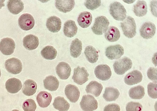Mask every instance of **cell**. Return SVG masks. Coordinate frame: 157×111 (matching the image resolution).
Returning a JSON list of instances; mask_svg holds the SVG:
<instances>
[{
  "label": "cell",
  "instance_id": "6da1fadb",
  "mask_svg": "<svg viewBox=\"0 0 157 111\" xmlns=\"http://www.w3.org/2000/svg\"><path fill=\"white\" fill-rule=\"evenodd\" d=\"M121 27L124 36L131 38L136 34V26L134 19L130 16L127 17L125 20L121 23Z\"/></svg>",
  "mask_w": 157,
  "mask_h": 111
},
{
  "label": "cell",
  "instance_id": "7a4b0ae2",
  "mask_svg": "<svg viewBox=\"0 0 157 111\" xmlns=\"http://www.w3.org/2000/svg\"><path fill=\"white\" fill-rule=\"evenodd\" d=\"M109 12L113 18L118 21H123L126 17V10L121 3L116 2L111 3Z\"/></svg>",
  "mask_w": 157,
  "mask_h": 111
},
{
  "label": "cell",
  "instance_id": "3957f363",
  "mask_svg": "<svg viewBox=\"0 0 157 111\" xmlns=\"http://www.w3.org/2000/svg\"><path fill=\"white\" fill-rule=\"evenodd\" d=\"M110 23L109 20L103 16L97 17L91 30L96 35H101L105 33L108 29Z\"/></svg>",
  "mask_w": 157,
  "mask_h": 111
},
{
  "label": "cell",
  "instance_id": "277c9868",
  "mask_svg": "<svg viewBox=\"0 0 157 111\" xmlns=\"http://www.w3.org/2000/svg\"><path fill=\"white\" fill-rule=\"evenodd\" d=\"M132 60L127 57H124L119 60L113 64L115 73L118 75H122L132 68Z\"/></svg>",
  "mask_w": 157,
  "mask_h": 111
},
{
  "label": "cell",
  "instance_id": "5b68a950",
  "mask_svg": "<svg viewBox=\"0 0 157 111\" xmlns=\"http://www.w3.org/2000/svg\"><path fill=\"white\" fill-rule=\"evenodd\" d=\"M5 65L7 71L13 74L20 73L23 69V65L21 61L16 58L7 60L5 62Z\"/></svg>",
  "mask_w": 157,
  "mask_h": 111
},
{
  "label": "cell",
  "instance_id": "8992f818",
  "mask_svg": "<svg viewBox=\"0 0 157 111\" xmlns=\"http://www.w3.org/2000/svg\"><path fill=\"white\" fill-rule=\"evenodd\" d=\"M80 105L84 111H93L98 107V103L96 100L90 95L83 96Z\"/></svg>",
  "mask_w": 157,
  "mask_h": 111
},
{
  "label": "cell",
  "instance_id": "52a82bcc",
  "mask_svg": "<svg viewBox=\"0 0 157 111\" xmlns=\"http://www.w3.org/2000/svg\"><path fill=\"white\" fill-rule=\"evenodd\" d=\"M89 76V74L85 68H80L79 66H78L77 68L74 69L72 78L75 83L82 85L88 81Z\"/></svg>",
  "mask_w": 157,
  "mask_h": 111
},
{
  "label": "cell",
  "instance_id": "ba28073f",
  "mask_svg": "<svg viewBox=\"0 0 157 111\" xmlns=\"http://www.w3.org/2000/svg\"><path fill=\"white\" fill-rule=\"evenodd\" d=\"M105 54L106 57L110 60L117 59L124 54V49L120 44H117L107 47Z\"/></svg>",
  "mask_w": 157,
  "mask_h": 111
},
{
  "label": "cell",
  "instance_id": "9c48e42d",
  "mask_svg": "<svg viewBox=\"0 0 157 111\" xmlns=\"http://www.w3.org/2000/svg\"><path fill=\"white\" fill-rule=\"evenodd\" d=\"M94 73L97 78L102 81L109 79L112 75L110 68L107 65H100L96 66Z\"/></svg>",
  "mask_w": 157,
  "mask_h": 111
},
{
  "label": "cell",
  "instance_id": "30bf717a",
  "mask_svg": "<svg viewBox=\"0 0 157 111\" xmlns=\"http://www.w3.org/2000/svg\"><path fill=\"white\" fill-rule=\"evenodd\" d=\"M15 48V43L11 38H3L0 42V51L4 55H10L12 54Z\"/></svg>",
  "mask_w": 157,
  "mask_h": 111
},
{
  "label": "cell",
  "instance_id": "8fae6325",
  "mask_svg": "<svg viewBox=\"0 0 157 111\" xmlns=\"http://www.w3.org/2000/svg\"><path fill=\"white\" fill-rule=\"evenodd\" d=\"M35 20L32 15L28 14H22L18 19V24L21 28L28 31L33 28L35 25Z\"/></svg>",
  "mask_w": 157,
  "mask_h": 111
},
{
  "label": "cell",
  "instance_id": "7c38bea8",
  "mask_svg": "<svg viewBox=\"0 0 157 111\" xmlns=\"http://www.w3.org/2000/svg\"><path fill=\"white\" fill-rule=\"evenodd\" d=\"M156 29L155 26L153 23L151 22H146L140 27V35L145 39H149L154 36Z\"/></svg>",
  "mask_w": 157,
  "mask_h": 111
},
{
  "label": "cell",
  "instance_id": "4fadbf2b",
  "mask_svg": "<svg viewBox=\"0 0 157 111\" xmlns=\"http://www.w3.org/2000/svg\"><path fill=\"white\" fill-rule=\"evenodd\" d=\"M56 73L59 78L62 80H67L71 74V69L67 63L61 62L57 66Z\"/></svg>",
  "mask_w": 157,
  "mask_h": 111
},
{
  "label": "cell",
  "instance_id": "5bb4252c",
  "mask_svg": "<svg viewBox=\"0 0 157 111\" xmlns=\"http://www.w3.org/2000/svg\"><path fill=\"white\" fill-rule=\"evenodd\" d=\"M143 75L138 70H134L127 74L124 78V82L129 85L137 84L141 81Z\"/></svg>",
  "mask_w": 157,
  "mask_h": 111
},
{
  "label": "cell",
  "instance_id": "9a60e30c",
  "mask_svg": "<svg viewBox=\"0 0 157 111\" xmlns=\"http://www.w3.org/2000/svg\"><path fill=\"white\" fill-rule=\"evenodd\" d=\"M65 93L70 101L74 103L78 101L80 95L78 87L71 84L66 86L65 89Z\"/></svg>",
  "mask_w": 157,
  "mask_h": 111
},
{
  "label": "cell",
  "instance_id": "2e32d148",
  "mask_svg": "<svg viewBox=\"0 0 157 111\" xmlns=\"http://www.w3.org/2000/svg\"><path fill=\"white\" fill-rule=\"evenodd\" d=\"M62 22L59 18L55 16L50 17L47 20L46 26L47 29L52 33H56L61 29Z\"/></svg>",
  "mask_w": 157,
  "mask_h": 111
},
{
  "label": "cell",
  "instance_id": "e0dca14e",
  "mask_svg": "<svg viewBox=\"0 0 157 111\" xmlns=\"http://www.w3.org/2000/svg\"><path fill=\"white\" fill-rule=\"evenodd\" d=\"M24 47L29 50H33L36 49L39 44V41L36 36L30 34L26 36L23 40Z\"/></svg>",
  "mask_w": 157,
  "mask_h": 111
},
{
  "label": "cell",
  "instance_id": "ac0fdd59",
  "mask_svg": "<svg viewBox=\"0 0 157 111\" xmlns=\"http://www.w3.org/2000/svg\"><path fill=\"white\" fill-rule=\"evenodd\" d=\"M52 99L51 94L47 92L43 91L40 92L36 97V101L39 106L42 108H45L49 106Z\"/></svg>",
  "mask_w": 157,
  "mask_h": 111
},
{
  "label": "cell",
  "instance_id": "d6986e66",
  "mask_svg": "<svg viewBox=\"0 0 157 111\" xmlns=\"http://www.w3.org/2000/svg\"><path fill=\"white\" fill-rule=\"evenodd\" d=\"M5 86L8 92L11 93H15L21 90L22 85L19 79L12 78L9 79L6 81Z\"/></svg>",
  "mask_w": 157,
  "mask_h": 111
},
{
  "label": "cell",
  "instance_id": "ffe728a7",
  "mask_svg": "<svg viewBox=\"0 0 157 111\" xmlns=\"http://www.w3.org/2000/svg\"><path fill=\"white\" fill-rule=\"evenodd\" d=\"M78 28L75 22L72 20H68L64 24L63 33L66 36L69 38L74 37L76 34Z\"/></svg>",
  "mask_w": 157,
  "mask_h": 111
},
{
  "label": "cell",
  "instance_id": "44dd1931",
  "mask_svg": "<svg viewBox=\"0 0 157 111\" xmlns=\"http://www.w3.org/2000/svg\"><path fill=\"white\" fill-rule=\"evenodd\" d=\"M74 1H56L55 5L59 11L65 13L70 12L74 7Z\"/></svg>",
  "mask_w": 157,
  "mask_h": 111
},
{
  "label": "cell",
  "instance_id": "7402d4cb",
  "mask_svg": "<svg viewBox=\"0 0 157 111\" xmlns=\"http://www.w3.org/2000/svg\"><path fill=\"white\" fill-rule=\"evenodd\" d=\"M43 83L46 89L51 91L57 90L59 85V81L56 77L52 75L47 76L43 80Z\"/></svg>",
  "mask_w": 157,
  "mask_h": 111
},
{
  "label": "cell",
  "instance_id": "603a6c76",
  "mask_svg": "<svg viewBox=\"0 0 157 111\" xmlns=\"http://www.w3.org/2000/svg\"><path fill=\"white\" fill-rule=\"evenodd\" d=\"M103 89L101 84L95 81H92L86 86V91L88 93H90L95 97H99Z\"/></svg>",
  "mask_w": 157,
  "mask_h": 111
},
{
  "label": "cell",
  "instance_id": "cb8c5ba5",
  "mask_svg": "<svg viewBox=\"0 0 157 111\" xmlns=\"http://www.w3.org/2000/svg\"><path fill=\"white\" fill-rule=\"evenodd\" d=\"M120 36V31L115 26L109 27L105 32V37L108 41L110 42H115L117 41Z\"/></svg>",
  "mask_w": 157,
  "mask_h": 111
},
{
  "label": "cell",
  "instance_id": "d4e9b609",
  "mask_svg": "<svg viewBox=\"0 0 157 111\" xmlns=\"http://www.w3.org/2000/svg\"><path fill=\"white\" fill-rule=\"evenodd\" d=\"M37 88L36 83L32 80H27L24 83L22 89L25 95L30 96L36 93Z\"/></svg>",
  "mask_w": 157,
  "mask_h": 111
},
{
  "label": "cell",
  "instance_id": "484cf974",
  "mask_svg": "<svg viewBox=\"0 0 157 111\" xmlns=\"http://www.w3.org/2000/svg\"><path fill=\"white\" fill-rule=\"evenodd\" d=\"M7 6L10 12L14 14H18L24 9V4L21 1H9Z\"/></svg>",
  "mask_w": 157,
  "mask_h": 111
},
{
  "label": "cell",
  "instance_id": "4316f807",
  "mask_svg": "<svg viewBox=\"0 0 157 111\" xmlns=\"http://www.w3.org/2000/svg\"><path fill=\"white\" fill-rule=\"evenodd\" d=\"M93 17L91 14L88 12H84L80 14L78 19L79 25L83 28L88 27L90 25Z\"/></svg>",
  "mask_w": 157,
  "mask_h": 111
},
{
  "label": "cell",
  "instance_id": "83f0119b",
  "mask_svg": "<svg viewBox=\"0 0 157 111\" xmlns=\"http://www.w3.org/2000/svg\"><path fill=\"white\" fill-rule=\"evenodd\" d=\"M82 49V44L78 38L73 40L70 47V53L71 56L74 58L78 57L81 54Z\"/></svg>",
  "mask_w": 157,
  "mask_h": 111
},
{
  "label": "cell",
  "instance_id": "f1b7e54d",
  "mask_svg": "<svg viewBox=\"0 0 157 111\" xmlns=\"http://www.w3.org/2000/svg\"><path fill=\"white\" fill-rule=\"evenodd\" d=\"M120 95V93L117 89L113 87L105 88L103 97L108 102L115 101Z\"/></svg>",
  "mask_w": 157,
  "mask_h": 111
},
{
  "label": "cell",
  "instance_id": "f546056e",
  "mask_svg": "<svg viewBox=\"0 0 157 111\" xmlns=\"http://www.w3.org/2000/svg\"><path fill=\"white\" fill-rule=\"evenodd\" d=\"M84 54L86 59L90 63H94L98 60L99 55L98 51L93 46H88L85 50Z\"/></svg>",
  "mask_w": 157,
  "mask_h": 111
},
{
  "label": "cell",
  "instance_id": "4dcf8cb0",
  "mask_svg": "<svg viewBox=\"0 0 157 111\" xmlns=\"http://www.w3.org/2000/svg\"><path fill=\"white\" fill-rule=\"evenodd\" d=\"M133 12L136 16L142 17L147 12V3L144 1H139L135 4Z\"/></svg>",
  "mask_w": 157,
  "mask_h": 111
},
{
  "label": "cell",
  "instance_id": "1f68e13d",
  "mask_svg": "<svg viewBox=\"0 0 157 111\" xmlns=\"http://www.w3.org/2000/svg\"><path fill=\"white\" fill-rule=\"evenodd\" d=\"M53 105L55 108L59 111H67L70 107V104L66 100L59 96L55 98Z\"/></svg>",
  "mask_w": 157,
  "mask_h": 111
},
{
  "label": "cell",
  "instance_id": "d6a6232c",
  "mask_svg": "<svg viewBox=\"0 0 157 111\" xmlns=\"http://www.w3.org/2000/svg\"><path fill=\"white\" fill-rule=\"evenodd\" d=\"M130 97L134 99H140L145 95L144 88L142 86L139 85L132 88L128 92Z\"/></svg>",
  "mask_w": 157,
  "mask_h": 111
},
{
  "label": "cell",
  "instance_id": "836d02e7",
  "mask_svg": "<svg viewBox=\"0 0 157 111\" xmlns=\"http://www.w3.org/2000/svg\"><path fill=\"white\" fill-rule=\"evenodd\" d=\"M41 54L42 57L46 59L52 60L56 57L57 52L53 47L48 46L42 49Z\"/></svg>",
  "mask_w": 157,
  "mask_h": 111
},
{
  "label": "cell",
  "instance_id": "e575fe53",
  "mask_svg": "<svg viewBox=\"0 0 157 111\" xmlns=\"http://www.w3.org/2000/svg\"><path fill=\"white\" fill-rule=\"evenodd\" d=\"M23 108L24 111H35L36 108V105L33 99H29L24 102Z\"/></svg>",
  "mask_w": 157,
  "mask_h": 111
},
{
  "label": "cell",
  "instance_id": "d590c367",
  "mask_svg": "<svg viewBox=\"0 0 157 111\" xmlns=\"http://www.w3.org/2000/svg\"><path fill=\"white\" fill-rule=\"evenodd\" d=\"M142 105L139 102H131L128 103L126 107V111H142Z\"/></svg>",
  "mask_w": 157,
  "mask_h": 111
},
{
  "label": "cell",
  "instance_id": "8d00e7d4",
  "mask_svg": "<svg viewBox=\"0 0 157 111\" xmlns=\"http://www.w3.org/2000/svg\"><path fill=\"white\" fill-rule=\"evenodd\" d=\"M157 83L155 82H150L148 85V95L151 98H157Z\"/></svg>",
  "mask_w": 157,
  "mask_h": 111
},
{
  "label": "cell",
  "instance_id": "74e56055",
  "mask_svg": "<svg viewBox=\"0 0 157 111\" xmlns=\"http://www.w3.org/2000/svg\"><path fill=\"white\" fill-rule=\"evenodd\" d=\"M101 3V1H86L84 4L88 9L93 10L100 7Z\"/></svg>",
  "mask_w": 157,
  "mask_h": 111
},
{
  "label": "cell",
  "instance_id": "f35d334b",
  "mask_svg": "<svg viewBox=\"0 0 157 111\" xmlns=\"http://www.w3.org/2000/svg\"><path fill=\"white\" fill-rule=\"evenodd\" d=\"M147 75L149 79L157 83V69L150 68L147 71Z\"/></svg>",
  "mask_w": 157,
  "mask_h": 111
},
{
  "label": "cell",
  "instance_id": "ab89813d",
  "mask_svg": "<svg viewBox=\"0 0 157 111\" xmlns=\"http://www.w3.org/2000/svg\"><path fill=\"white\" fill-rule=\"evenodd\" d=\"M104 110V111H121V108L118 105L112 104L108 105L105 106Z\"/></svg>",
  "mask_w": 157,
  "mask_h": 111
},
{
  "label": "cell",
  "instance_id": "60d3db41",
  "mask_svg": "<svg viewBox=\"0 0 157 111\" xmlns=\"http://www.w3.org/2000/svg\"><path fill=\"white\" fill-rule=\"evenodd\" d=\"M156 3L155 5H154V3H152V2H151V11H153V12L152 13L153 14L154 11H155V13L157 14V12H156V8H155V7L156 6Z\"/></svg>",
  "mask_w": 157,
  "mask_h": 111
},
{
  "label": "cell",
  "instance_id": "b9f144b4",
  "mask_svg": "<svg viewBox=\"0 0 157 111\" xmlns=\"http://www.w3.org/2000/svg\"><path fill=\"white\" fill-rule=\"evenodd\" d=\"M5 1H0V9H1L2 7L5 6L4 2Z\"/></svg>",
  "mask_w": 157,
  "mask_h": 111
},
{
  "label": "cell",
  "instance_id": "7bdbcfd3",
  "mask_svg": "<svg viewBox=\"0 0 157 111\" xmlns=\"http://www.w3.org/2000/svg\"><path fill=\"white\" fill-rule=\"evenodd\" d=\"M12 111H19V110H17V109H14L12 110Z\"/></svg>",
  "mask_w": 157,
  "mask_h": 111
},
{
  "label": "cell",
  "instance_id": "ee69618b",
  "mask_svg": "<svg viewBox=\"0 0 157 111\" xmlns=\"http://www.w3.org/2000/svg\"><path fill=\"white\" fill-rule=\"evenodd\" d=\"M1 69H0V77H1Z\"/></svg>",
  "mask_w": 157,
  "mask_h": 111
}]
</instances>
